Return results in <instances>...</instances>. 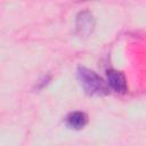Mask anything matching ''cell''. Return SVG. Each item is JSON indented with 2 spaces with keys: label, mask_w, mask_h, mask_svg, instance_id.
I'll list each match as a JSON object with an SVG mask.
<instances>
[{
  "label": "cell",
  "mask_w": 146,
  "mask_h": 146,
  "mask_svg": "<svg viewBox=\"0 0 146 146\" xmlns=\"http://www.w3.org/2000/svg\"><path fill=\"white\" fill-rule=\"evenodd\" d=\"M76 76L84 92L89 96H105L110 92L106 82L90 68L83 66L78 67Z\"/></svg>",
  "instance_id": "1"
},
{
  "label": "cell",
  "mask_w": 146,
  "mask_h": 146,
  "mask_svg": "<svg viewBox=\"0 0 146 146\" xmlns=\"http://www.w3.org/2000/svg\"><path fill=\"white\" fill-rule=\"evenodd\" d=\"M96 25V19L89 10L80 11L75 17V32L79 36H89Z\"/></svg>",
  "instance_id": "2"
},
{
  "label": "cell",
  "mask_w": 146,
  "mask_h": 146,
  "mask_svg": "<svg viewBox=\"0 0 146 146\" xmlns=\"http://www.w3.org/2000/svg\"><path fill=\"white\" fill-rule=\"evenodd\" d=\"M107 86L112 90L119 94H125L128 91V83L124 74L117 70L107 71Z\"/></svg>",
  "instance_id": "3"
},
{
  "label": "cell",
  "mask_w": 146,
  "mask_h": 146,
  "mask_svg": "<svg viewBox=\"0 0 146 146\" xmlns=\"http://www.w3.org/2000/svg\"><path fill=\"white\" fill-rule=\"evenodd\" d=\"M66 125L70 129H74V130H81L83 129L87 123H88V115L84 112L81 111H75V112H71L66 119H65Z\"/></svg>",
  "instance_id": "4"
}]
</instances>
